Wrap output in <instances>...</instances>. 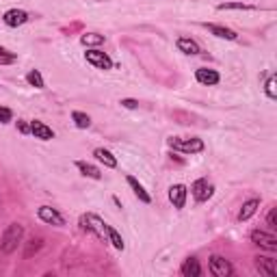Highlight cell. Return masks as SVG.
<instances>
[{
    "mask_svg": "<svg viewBox=\"0 0 277 277\" xmlns=\"http://www.w3.org/2000/svg\"><path fill=\"white\" fill-rule=\"evenodd\" d=\"M22 236H24V227L20 223H11L5 230L3 238H0V249H3L5 254H13V251L18 249V245L22 243Z\"/></svg>",
    "mask_w": 277,
    "mask_h": 277,
    "instance_id": "1",
    "label": "cell"
},
{
    "mask_svg": "<svg viewBox=\"0 0 277 277\" xmlns=\"http://www.w3.org/2000/svg\"><path fill=\"white\" fill-rule=\"evenodd\" d=\"M80 223H83V230L87 232H93L97 238H102V240H107V230H109V223H104L97 215H85L83 219H80Z\"/></svg>",
    "mask_w": 277,
    "mask_h": 277,
    "instance_id": "2",
    "label": "cell"
},
{
    "mask_svg": "<svg viewBox=\"0 0 277 277\" xmlns=\"http://www.w3.org/2000/svg\"><path fill=\"white\" fill-rule=\"evenodd\" d=\"M169 145L174 150L184 152V154H197L203 150L201 138H178V136H174V138H169Z\"/></svg>",
    "mask_w": 277,
    "mask_h": 277,
    "instance_id": "3",
    "label": "cell"
},
{
    "mask_svg": "<svg viewBox=\"0 0 277 277\" xmlns=\"http://www.w3.org/2000/svg\"><path fill=\"white\" fill-rule=\"evenodd\" d=\"M251 243L258 247H264L268 251H277V236L264 230H254L251 232Z\"/></svg>",
    "mask_w": 277,
    "mask_h": 277,
    "instance_id": "4",
    "label": "cell"
},
{
    "mask_svg": "<svg viewBox=\"0 0 277 277\" xmlns=\"http://www.w3.org/2000/svg\"><path fill=\"white\" fill-rule=\"evenodd\" d=\"M191 193H193V197L197 199V201H208L210 197H213V193H215V186L210 184L208 180H203V178H199V180H195V182H193Z\"/></svg>",
    "mask_w": 277,
    "mask_h": 277,
    "instance_id": "5",
    "label": "cell"
},
{
    "mask_svg": "<svg viewBox=\"0 0 277 277\" xmlns=\"http://www.w3.org/2000/svg\"><path fill=\"white\" fill-rule=\"evenodd\" d=\"M85 59H87V63H91L93 67H97V70H111V67H113V59H111L107 52L87 50V52H85Z\"/></svg>",
    "mask_w": 277,
    "mask_h": 277,
    "instance_id": "6",
    "label": "cell"
},
{
    "mask_svg": "<svg viewBox=\"0 0 277 277\" xmlns=\"http://www.w3.org/2000/svg\"><path fill=\"white\" fill-rule=\"evenodd\" d=\"M210 273L215 277H230L234 273L232 264L221 256H210Z\"/></svg>",
    "mask_w": 277,
    "mask_h": 277,
    "instance_id": "7",
    "label": "cell"
},
{
    "mask_svg": "<svg viewBox=\"0 0 277 277\" xmlns=\"http://www.w3.org/2000/svg\"><path fill=\"white\" fill-rule=\"evenodd\" d=\"M195 80H197L199 85L215 87V85H219V80H221V76H219V72H217V70L199 67V70H195Z\"/></svg>",
    "mask_w": 277,
    "mask_h": 277,
    "instance_id": "8",
    "label": "cell"
},
{
    "mask_svg": "<svg viewBox=\"0 0 277 277\" xmlns=\"http://www.w3.org/2000/svg\"><path fill=\"white\" fill-rule=\"evenodd\" d=\"M3 22L11 28H18V26H22V24L28 22V13L22 11V9H9L3 15Z\"/></svg>",
    "mask_w": 277,
    "mask_h": 277,
    "instance_id": "9",
    "label": "cell"
},
{
    "mask_svg": "<svg viewBox=\"0 0 277 277\" xmlns=\"http://www.w3.org/2000/svg\"><path fill=\"white\" fill-rule=\"evenodd\" d=\"M37 215H39V219H42L44 223H50V225H65V219L61 217V213L59 210H54V208H50V206H42L37 210Z\"/></svg>",
    "mask_w": 277,
    "mask_h": 277,
    "instance_id": "10",
    "label": "cell"
},
{
    "mask_svg": "<svg viewBox=\"0 0 277 277\" xmlns=\"http://www.w3.org/2000/svg\"><path fill=\"white\" fill-rule=\"evenodd\" d=\"M186 195H189V191H186L184 184H174V186L169 189V199H171V203H174L176 208H184Z\"/></svg>",
    "mask_w": 277,
    "mask_h": 277,
    "instance_id": "11",
    "label": "cell"
},
{
    "mask_svg": "<svg viewBox=\"0 0 277 277\" xmlns=\"http://www.w3.org/2000/svg\"><path fill=\"white\" fill-rule=\"evenodd\" d=\"M256 268L262 275H268V277H275L277 275V264H275V260L273 258H268V256H258L256 258Z\"/></svg>",
    "mask_w": 277,
    "mask_h": 277,
    "instance_id": "12",
    "label": "cell"
},
{
    "mask_svg": "<svg viewBox=\"0 0 277 277\" xmlns=\"http://www.w3.org/2000/svg\"><path fill=\"white\" fill-rule=\"evenodd\" d=\"M30 132L35 134V138H42V141H50V138H54L52 128H48L44 121H30Z\"/></svg>",
    "mask_w": 277,
    "mask_h": 277,
    "instance_id": "13",
    "label": "cell"
},
{
    "mask_svg": "<svg viewBox=\"0 0 277 277\" xmlns=\"http://www.w3.org/2000/svg\"><path fill=\"white\" fill-rule=\"evenodd\" d=\"M182 275L184 277H199L201 275V266L197 258H186L182 264Z\"/></svg>",
    "mask_w": 277,
    "mask_h": 277,
    "instance_id": "14",
    "label": "cell"
},
{
    "mask_svg": "<svg viewBox=\"0 0 277 277\" xmlns=\"http://www.w3.org/2000/svg\"><path fill=\"white\" fill-rule=\"evenodd\" d=\"M126 180H128V184H130V189H132V191H134V195H136V197H138V199H141L143 203H150V201H152V197H150V193H148V191H145V189H143V184H141V182H136V178H132V176H128V178H126Z\"/></svg>",
    "mask_w": 277,
    "mask_h": 277,
    "instance_id": "15",
    "label": "cell"
},
{
    "mask_svg": "<svg viewBox=\"0 0 277 277\" xmlns=\"http://www.w3.org/2000/svg\"><path fill=\"white\" fill-rule=\"evenodd\" d=\"M260 208V199H249L243 203L240 213H238V221H247V219H251L256 215V210Z\"/></svg>",
    "mask_w": 277,
    "mask_h": 277,
    "instance_id": "16",
    "label": "cell"
},
{
    "mask_svg": "<svg viewBox=\"0 0 277 277\" xmlns=\"http://www.w3.org/2000/svg\"><path fill=\"white\" fill-rule=\"evenodd\" d=\"M206 28H208L210 32H213L215 37H221V39H230V42H234V39L238 37V35H236V32H234L232 28L219 26V24H206Z\"/></svg>",
    "mask_w": 277,
    "mask_h": 277,
    "instance_id": "17",
    "label": "cell"
},
{
    "mask_svg": "<svg viewBox=\"0 0 277 277\" xmlns=\"http://www.w3.org/2000/svg\"><path fill=\"white\" fill-rule=\"evenodd\" d=\"M176 46H178V50L184 52V54H199L201 52L197 42H193V39H189V37H180Z\"/></svg>",
    "mask_w": 277,
    "mask_h": 277,
    "instance_id": "18",
    "label": "cell"
},
{
    "mask_svg": "<svg viewBox=\"0 0 277 277\" xmlns=\"http://www.w3.org/2000/svg\"><path fill=\"white\" fill-rule=\"evenodd\" d=\"M93 156L100 160V162H104V167H111V169H115L117 167V158L113 156V154L109 152V150H104V148H97L95 152H93Z\"/></svg>",
    "mask_w": 277,
    "mask_h": 277,
    "instance_id": "19",
    "label": "cell"
},
{
    "mask_svg": "<svg viewBox=\"0 0 277 277\" xmlns=\"http://www.w3.org/2000/svg\"><path fill=\"white\" fill-rule=\"evenodd\" d=\"M76 167L80 169V174L87 176V178H93V180H100V178H102L100 169L93 167V165H89V162H85V160H78V162H76Z\"/></svg>",
    "mask_w": 277,
    "mask_h": 277,
    "instance_id": "20",
    "label": "cell"
},
{
    "mask_svg": "<svg viewBox=\"0 0 277 277\" xmlns=\"http://www.w3.org/2000/svg\"><path fill=\"white\" fill-rule=\"evenodd\" d=\"M107 240L111 243L115 249H119V251H124V247H126V243H124V238L119 236V232L115 230L113 225H109V230H107Z\"/></svg>",
    "mask_w": 277,
    "mask_h": 277,
    "instance_id": "21",
    "label": "cell"
},
{
    "mask_svg": "<svg viewBox=\"0 0 277 277\" xmlns=\"http://www.w3.org/2000/svg\"><path fill=\"white\" fill-rule=\"evenodd\" d=\"M80 44L83 46H100V44H104V35H97V32H85V35L80 37Z\"/></svg>",
    "mask_w": 277,
    "mask_h": 277,
    "instance_id": "22",
    "label": "cell"
},
{
    "mask_svg": "<svg viewBox=\"0 0 277 277\" xmlns=\"http://www.w3.org/2000/svg\"><path fill=\"white\" fill-rule=\"evenodd\" d=\"M26 80H28V85H30V87H35V89H44V87H46L44 76L39 74V70H30L28 74H26Z\"/></svg>",
    "mask_w": 277,
    "mask_h": 277,
    "instance_id": "23",
    "label": "cell"
},
{
    "mask_svg": "<svg viewBox=\"0 0 277 277\" xmlns=\"http://www.w3.org/2000/svg\"><path fill=\"white\" fill-rule=\"evenodd\" d=\"M219 11H230V9H240V11H249V9H254L251 5H247V3H221L217 7Z\"/></svg>",
    "mask_w": 277,
    "mask_h": 277,
    "instance_id": "24",
    "label": "cell"
},
{
    "mask_svg": "<svg viewBox=\"0 0 277 277\" xmlns=\"http://www.w3.org/2000/svg\"><path fill=\"white\" fill-rule=\"evenodd\" d=\"M72 119H74V124H76L78 128H89V126H91V117L85 115V113H80V111L72 113Z\"/></svg>",
    "mask_w": 277,
    "mask_h": 277,
    "instance_id": "25",
    "label": "cell"
},
{
    "mask_svg": "<svg viewBox=\"0 0 277 277\" xmlns=\"http://www.w3.org/2000/svg\"><path fill=\"white\" fill-rule=\"evenodd\" d=\"M275 83H277V78H275V74H271L266 78V85H264V91H266V95H268V100H277V87H275Z\"/></svg>",
    "mask_w": 277,
    "mask_h": 277,
    "instance_id": "26",
    "label": "cell"
},
{
    "mask_svg": "<svg viewBox=\"0 0 277 277\" xmlns=\"http://www.w3.org/2000/svg\"><path fill=\"white\" fill-rule=\"evenodd\" d=\"M42 245H44L42 238H30V240H28V249L24 251V258H30L32 254H37V251L42 249Z\"/></svg>",
    "mask_w": 277,
    "mask_h": 277,
    "instance_id": "27",
    "label": "cell"
},
{
    "mask_svg": "<svg viewBox=\"0 0 277 277\" xmlns=\"http://www.w3.org/2000/svg\"><path fill=\"white\" fill-rule=\"evenodd\" d=\"M15 59H18V56H15L13 52H9V50H7V48H3V46H0V65H9V63H15Z\"/></svg>",
    "mask_w": 277,
    "mask_h": 277,
    "instance_id": "28",
    "label": "cell"
},
{
    "mask_svg": "<svg viewBox=\"0 0 277 277\" xmlns=\"http://www.w3.org/2000/svg\"><path fill=\"white\" fill-rule=\"evenodd\" d=\"M11 119H13V113H11L9 109L0 107V124H9Z\"/></svg>",
    "mask_w": 277,
    "mask_h": 277,
    "instance_id": "29",
    "label": "cell"
},
{
    "mask_svg": "<svg viewBox=\"0 0 277 277\" xmlns=\"http://www.w3.org/2000/svg\"><path fill=\"white\" fill-rule=\"evenodd\" d=\"M119 104H121V107H126V109H136L138 107V102L132 100V97H126V100H121Z\"/></svg>",
    "mask_w": 277,
    "mask_h": 277,
    "instance_id": "30",
    "label": "cell"
},
{
    "mask_svg": "<svg viewBox=\"0 0 277 277\" xmlns=\"http://www.w3.org/2000/svg\"><path fill=\"white\" fill-rule=\"evenodd\" d=\"M266 223H268V225H271V227H273V230H275V227H277V219H275V208H271V213H268V217H266Z\"/></svg>",
    "mask_w": 277,
    "mask_h": 277,
    "instance_id": "31",
    "label": "cell"
},
{
    "mask_svg": "<svg viewBox=\"0 0 277 277\" xmlns=\"http://www.w3.org/2000/svg\"><path fill=\"white\" fill-rule=\"evenodd\" d=\"M18 128H20V132H24V134L30 132V126L26 124V121H18Z\"/></svg>",
    "mask_w": 277,
    "mask_h": 277,
    "instance_id": "32",
    "label": "cell"
}]
</instances>
